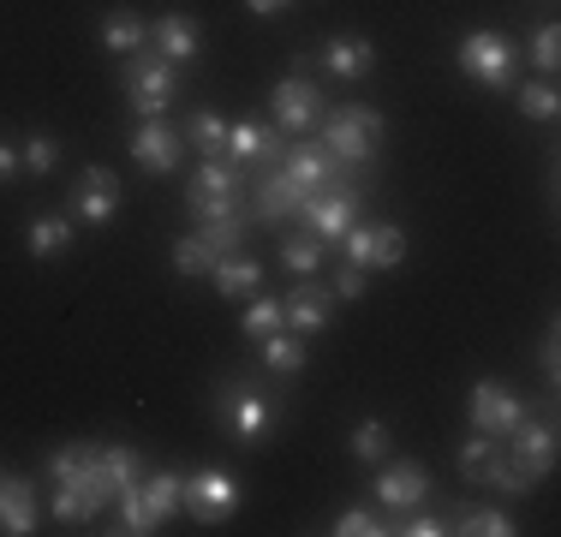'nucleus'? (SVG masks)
I'll return each instance as SVG.
<instances>
[{"instance_id":"obj_24","label":"nucleus","mask_w":561,"mask_h":537,"mask_svg":"<svg viewBox=\"0 0 561 537\" xmlns=\"http://www.w3.org/2000/svg\"><path fill=\"white\" fill-rule=\"evenodd\" d=\"M96 442H66V448L55 454V460H48V478L55 483H84L90 490V478H96Z\"/></svg>"},{"instance_id":"obj_35","label":"nucleus","mask_w":561,"mask_h":537,"mask_svg":"<svg viewBox=\"0 0 561 537\" xmlns=\"http://www.w3.org/2000/svg\"><path fill=\"white\" fill-rule=\"evenodd\" d=\"M514 102H519V114H526V119H556L561 114L556 84H514Z\"/></svg>"},{"instance_id":"obj_32","label":"nucleus","mask_w":561,"mask_h":537,"mask_svg":"<svg viewBox=\"0 0 561 537\" xmlns=\"http://www.w3.org/2000/svg\"><path fill=\"white\" fill-rule=\"evenodd\" d=\"M287 329V317H280V299H251V311H245V322H239V334L245 341H270V334H280Z\"/></svg>"},{"instance_id":"obj_39","label":"nucleus","mask_w":561,"mask_h":537,"mask_svg":"<svg viewBox=\"0 0 561 537\" xmlns=\"http://www.w3.org/2000/svg\"><path fill=\"white\" fill-rule=\"evenodd\" d=\"M24 168H31V173H48V168H55V161H60V144L55 138H48V132H36V138H24Z\"/></svg>"},{"instance_id":"obj_11","label":"nucleus","mask_w":561,"mask_h":537,"mask_svg":"<svg viewBox=\"0 0 561 537\" xmlns=\"http://www.w3.org/2000/svg\"><path fill=\"white\" fill-rule=\"evenodd\" d=\"M144 478V454L131 448V442H108V448L96 454V478H90V502L96 507H108L126 483H138Z\"/></svg>"},{"instance_id":"obj_9","label":"nucleus","mask_w":561,"mask_h":537,"mask_svg":"<svg viewBox=\"0 0 561 537\" xmlns=\"http://www.w3.org/2000/svg\"><path fill=\"white\" fill-rule=\"evenodd\" d=\"M346 263H358V268H389V263H400L407 258V233H400L394 221H382V227H346Z\"/></svg>"},{"instance_id":"obj_6","label":"nucleus","mask_w":561,"mask_h":537,"mask_svg":"<svg viewBox=\"0 0 561 537\" xmlns=\"http://www.w3.org/2000/svg\"><path fill=\"white\" fill-rule=\"evenodd\" d=\"M126 96L138 107V119H162V107L173 102V60L162 54H126Z\"/></svg>"},{"instance_id":"obj_14","label":"nucleus","mask_w":561,"mask_h":537,"mask_svg":"<svg viewBox=\"0 0 561 537\" xmlns=\"http://www.w3.org/2000/svg\"><path fill=\"white\" fill-rule=\"evenodd\" d=\"M317 114H323V96H317L311 78H299V72L280 78V84H275V126L280 132H311Z\"/></svg>"},{"instance_id":"obj_30","label":"nucleus","mask_w":561,"mask_h":537,"mask_svg":"<svg viewBox=\"0 0 561 537\" xmlns=\"http://www.w3.org/2000/svg\"><path fill=\"white\" fill-rule=\"evenodd\" d=\"M323 239L317 233H293V239H280V268H293V275H317V263H323Z\"/></svg>"},{"instance_id":"obj_15","label":"nucleus","mask_w":561,"mask_h":537,"mask_svg":"<svg viewBox=\"0 0 561 537\" xmlns=\"http://www.w3.org/2000/svg\"><path fill=\"white\" fill-rule=\"evenodd\" d=\"M507 460L526 466L531 478H543V472L556 466V424H531V419H519L514 430H507Z\"/></svg>"},{"instance_id":"obj_26","label":"nucleus","mask_w":561,"mask_h":537,"mask_svg":"<svg viewBox=\"0 0 561 537\" xmlns=\"http://www.w3.org/2000/svg\"><path fill=\"white\" fill-rule=\"evenodd\" d=\"M66 245H72V221H66V215H36L31 221V258L48 263V258H60Z\"/></svg>"},{"instance_id":"obj_27","label":"nucleus","mask_w":561,"mask_h":537,"mask_svg":"<svg viewBox=\"0 0 561 537\" xmlns=\"http://www.w3.org/2000/svg\"><path fill=\"white\" fill-rule=\"evenodd\" d=\"M478 478H484L496 495H526L531 483H538V478L526 472V466H514V460H507V454H490V460L478 466Z\"/></svg>"},{"instance_id":"obj_10","label":"nucleus","mask_w":561,"mask_h":537,"mask_svg":"<svg viewBox=\"0 0 561 537\" xmlns=\"http://www.w3.org/2000/svg\"><path fill=\"white\" fill-rule=\"evenodd\" d=\"M466 412H472V430H484V436H507V430L526 419V400H519L514 388H502V382H478L472 400H466Z\"/></svg>"},{"instance_id":"obj_13","label":"nucleus","mask_w":561,"mask_h":537,"mask_svg":"<svg viewBox=\"0 0 561 537\" xmlns=\"http://www.w3.org/2000/svg\"><path fill=\"white\" fill-rule=\"evenodd\" d=\"M180 144L185 132H173L168 119H138V132H131V161L150 173H173L180 168Z\"/></svg>"},{"instance_id":"obj_16","label":"nucleus","mask_w":561,"mask_h":537,"mask_svg":"<svg viewBox=\"0 0 561 537\" xmlns=\"http://www.w3.org/2000/svg\"><path fill=\"white\" fill-rule=\"evenodd\" d=\"M280 168H287V180L299 185L305 197H311V192H323V185H335V180H346V173H358V168H341V161L329 156L323 144H305V150H287V161H280Z\"/></svg>"},{"instance_id":"obj_12","label":"nucleus","mask_w":561,"mask_h":537,"mask_svg":"<svg viewBox=\"0 0 561 537\" xmlns=\"http://www.w3.org/2000/svg\"><path fill=\"white\" fill-rule=\"evenodd\" d=\"M114 209H119V173L114 168H84L78 173V185H72V215L78 221L108 227Z\"/></svg>"},{"instance_id":"obj_21","label":"nucleus","mask_w":561,"mask_h":537,"mask_svg":"<svg viewBox=\"0 0 561 537\" xmlns=\"http://www.w3.org/2000/svg\"><path fill=\"white\" fill-rule=\"evenodd\" d=\"M197 43H204V31H197L192 19H185V12H168V19H156V31H150V48L162 54V60H192L197 54Z\"/></svg>"},{"instance_id":"obj_40","label":"nucleus","mask_w":561,"mask_h":537,"mask_svg":"<svg viewBox=\"0 0 561 537\" xmlns=\"http://www.w3.org/2000/svg\"><path fill=\"white\" fill-rule=\"evenodd\" d=\"M531 60H538V72H556L561 66V31L556 24H543V31L531 36Z\"/></svg>"},{"instance_id":"obj_5","label":"nucleus","mask_w":561,"mask_h":537,"mask_svg":"<svg viewBox=\"0 0 561 537\" xmlns=\"http://www.w3.org/2000/svg\"><path fill=\"white\" fill-rule=\"evenodd\" d=\"M454 60H460V72H466V78H478V84H490V90H514V60H519V48L507 43L502 31H472L460 48H454Z\"/></svg>"},{"instance_id":"obj_46","label":"nucleus","mask_w":561,"mask_h":537,"mask_svg":"<svg viewBox=\"0 0 561 537\" xmlns=\"http://www.w3.org/2000/svg\"><path fill=\"white\" fill-rule=\"evenodd\" d=\"M245 7H251V12H280L287 0H245Z\"/></svg>"},{"instance_id":"obj_38","label":"nucleus","mask_w":561,"mask_h":537,"mask_svg":"<svg viewBox=\"0 0 561 537\" xmlns=\"http://www.w3.org/2000/svg\"><path fill=\"white\" fill-rule=\"evenodd\" d=\"M389 526H382L377 507H346V514L335 519V537H382Z\"/></svg>"},{"instance_id":"obj_42","label":"nucleus","mask_w":561,"mask_h":537,"mask_svg":"<svg viewBox=\"0 0 561 537\" xmlns=\"http://www.w3.org/2000/svg\"><path fill=\"white\" fill-rule=\"evenodd\" d=\"M490 454H496V448H490V436H484V430H478V436H472V442H466V448H460V472H466V478H478V466H484Z\"/></svg>"},{"instance_id":"obj_41","label":"nucleus","mask_w":561,"mask_h":537,"mask_svg":"<svg viewBox=\"0 0 561 537\" xmlns=\"http://www.w3.org/2000/svg\"><path fill=\"white\" fill-rule=\"evenodd\" d=\"M335 299H365V268H358V263L335 268Z\"/></svg>"},{"instance_id":"obj_43","label":"nucleus","mask_w":561,"mask_h":537,"mask_svg":"<svg viewBox=\"0 0 561 537\" xmlns=\"http://www.w3.org/2000/svg\"><path fill=\"white\" fill-rule=\"evenodd\" d=\"M400 532H407V537H443L448 526H443V519H436V514H412V519H407V526H400Z\"/></svg>"},{"instance_id":"obj_44","label":"nucleus","mask_w":561,"mask_h":537,"mask_svg":"<svg viewBox=\"0 0 561 537\" xmlns=\"http://www.w3.org/2000/svg\"><path fill=\"white\" fill-rule=\"evenodd\" d=\"M12 173H19V150H12V144H0V185H7Z\"/></svg>"},{"instance_id":"obj_8","label":"nucleus","mask_w":561,"mask_h":537,"mask_svg":"<svg viewBox=\"0 0 561 537\" xmlns=\"http://www.w3.org/2000/svg\"><path fill=\"white\" fill-rule=\"evenodd\" d=\"M216 412H221V424H227V436H239V442H263V430H270V407H263L251 388H239L233 376H221V388H216Z\"/></svg>"},{"instance_id":"obj_4","label":"nucleus","mask_w":561,"mask_h":537,"mask_svg":"<svg viewBox=\"0 0 561 537\" xmlns=\"http://www.w3.org/2000/svg\"><path fill=\"white\" fill-rule=\"evenodd\" d=\"M239 192H245V168L227 161V156H209L204 168L192 173V185H185V204H192L197 221H216V215L239 209Z\"/></svg>"},{"instance_id":"obj_1","label":"nucleus","mask_w":561,"mask_h":537,"mask_svg":"<svg viewBox=\"0 0 561 537\" xmlns=\"http://www.w3.org/2000/svg\"><path fill=\"white\" fill-rule=\"evenodd\" d=\"M180 495H185V472H156V478H138L119 490V526L126 537H150L162 532L173 514H180Z\"/></svg>"},{"instance_id":"obj_33","label":"nucleus","mask_w":561,"mask_h":537,"mask_svg":"<svg viewBox=\"0 0 561 537\" xmlns=\"http://www.w3.org/2000/svg\"><path fill=\"white\" fill-rule=\"evenodd\" d=\"M96 514H102V507L90 502L84 483H60V490H55V519H60V526H84V519H96Z\"/></svg>"},{"instance_id":"obj_3","label":"nucleus","mask_w":561,"mask_h":537,"mask_svg":"<svg viewBox=\"0 0 561 537\" xmlns=\"http://www.w3.org/2000/svg\"><path fill=\"white\" fill-rule=\"evenodd\" d=\"M358 204H365V192H358V173H346V180L323 185V192H311L299 204V221L305 233H317L323 245H335V239H346V227L358 221Z\"/></svg>"},{"instance_id":"obj_25","label":"nucleus","mask_w":561,"mask_h":537,"mask_svg":"<svg viewBox=\"0 0 561 537\" xmlns=\"http://www.w3.org/2000/svg\"><path fill=\"white\" fill-rule=\"evenodd\" d=\"M263 370L270 376H299L305 370V341L293 329H280V334H270L263 341Z\"/></svg>"},{"instance_id":"obj_18","label":"nucleus","mask_w":561,"mask_h":537,"mask_svg":"<svg viewBox=\"0 0 561 537\" xmlns=\"http://www.w3.org/2000/svg\"><path fill=\"white\" fill-rule=\"evenodd\" d=\"M299 204H305V192L287 180V168H263V185H257V204H251V215H257V221H270V227H280L287 215H299Z\"/></svg>"},{"instance_id":"obj_22","label":"nucleus","mask_w":561,"mask_h":537,"mask_svg":"<svg viewBox=\"0 0 561 537\" xmlns=\"http://www.w3.org/2000/svg\"><path fill=\"white\" fill-rule=\"evenodd\" d=\"M323 72L335 78H365L370 66H377V48H370V36H335V43H323Z\"/></svg>"},{"instance_id":"obj_36","label":"nucleus","mask_w":561,"mask_h":537,"mask_svg":"<svg viewBox=\"0 0 561 537\" xmlns=\"http://www.w3.org/2000/svg\"><path fill=\"white\" fill-rule=\"evenodd\" d=\"M353 454H358L365 466H382V454H389V424H382V419H365V424L353 430Z\"/></svg>"},{"instance_id":"obj_45","label":"nucleus","mask_w":561,"mask_h":537,"mask_svg":"<svg viewBox=\"0 0 561 537\" xmlns=\"http://www.w3.org/2000/svg\"><path fill=\"white\" fill-rule=\"evenodd\" d=\"M543 370H550V382L561 376V353H556V329H550V341H543Z\"/></svg>"},{"instance_id":"obj_34","label":"nucleus","mask_w":561,"mask_h":537,"mask_svg":"<svg viewBox=\"0 0 561 537\" xmlns=\"http://www.w3.org/2000/svg\"><path fill=\"white\" fill-rule=\"evenodd\" d=\"M448 532H466V537H507L514 532V519L502 514V507H460V526Z\"/></svg>"},{"instance_id":"obj_29","label":"nucleus","mask_w":561,"mask_h":537,"mask_svg":"<svg viewBox=\"0 0 561 537\" xmlns=\"http://www.w3.org/2000/svg\"><path fill=\"white\" fill-rule=\"evenodd\" d=\"M144 19L138 12H108V24H102V48H114V54H138L144 48Z\"/></svg>"},{"instance_id":"obj_31","label":"nucleus","mask_w":561,"mask_h":537,"mask_svg":"<svg viewBox=\"0 0 561 537\" xmlns=\"http://www.w3.org/2000/svg\"><path fill=\"white\" fill-rule=\"evenodd\" d=\"M185 138H192L197 144V156H227V119L221 114H192V119H185Z\"/></svg>"},{"instance_id":"obj_19","label":"nucleus","mask_w":561,"mask_h":537,"mask_svg":"<svg viewBox=\"0 0 561 537\" xmlns=\"http://www.w3.org/2000/svg\"><path fill=\"white\" fill-rule=\"evenodd\" d=\"M280 317H287L293 334H317L329 317H335V293H329V287H299V293H287Z\"/></svg>"},{"instance_id":"obj_23","label":"nucleus","mask_w":561,"mask_h":537,"mask_svg":"<svg viewBox=\"0 0 561 537\" xmlns=\"http://www.w3.org/2000/svg\"><path fill=\"white\" fill-rule=\"evenodd\" d=\"M209 275H216L221 299H257V287H263V263L257 258H239V251H227Z\"/></svg>"},{"instance_id":"obj_2","label":"nucleus","mask_w":561,"mask_h":537,"mask_svg":"<svg viewBox=\"0 0 561 537\" xmlns=\"http://www.w3.org/2000/svg\"><path fill=\"white\" fill-rule=\"evenodd\" d=\"M377 144H382V114H377V107H365V102H341L335 114L323 119V150L335 156L341 168L365 173L370 156H377Z\"/></svg>"},{"instance_id":"obj_28","label":"nucleus","mask_w":561,"mask_h":537,"mask_svg":"<svg viewBox=\"0 0 561 537\" xmlns=\"http://www.w3.org/2000/svg\"><path fill=\"white\" fill-rule=\"evenodd\" d=\"M216 263H221V251L209 245L204 233H185V239H173V268H180V275H209Z\"/></svg>"},{"instance_id":"obj_20","label":"nucleus","mask_w":561,"mask_h":537,"mask_svg":"<svg viewBox=\"0 0 561 537\" xmlns=\"http://www.w3.org/2000/svg\"><path fill=\"white\" fill-rule=\"evenodd\" d=\"M0 532H7V537L36 532V490H31V478H0Z\"/></svg>"},{"instance_id":"obj_7","label":"nucleus","mask_w":561,"mask_h":537,"mask_svg":"<svg viewBox=\"0 0 561 537\" xmlns=\"http://www.w3.org/2000/svg\"><path fill=\"white\" fill-rule=\"evenodd\" d=\"M180 507H192V514L204 519V526H221V519L239 507V478H233V472H221V466H209V472L185 478Z\"/></svg>"},{"instance_id":"obj_17","label":"nucleus","mask_w":561,"mask_h":537,"mask_svg":"<svg viewBox=\"0 0 561 537\" xmlns=\"http://www.w3.org/2000/svg\"><path fill=\"white\" fill-rule=\"evenodd\" d=\"M431 495V472L419 460H394V466H377V502L382 507H419Z\"/></svg>"},{"instance_id":"obj_37","label":"nucleus","mask_w":561,"mask_h":537,"mask_svg":"<svg viewBox=\"0 0 561 537\" xmlns=\"http://www.w3.org/2000/svg\"><path fill=\"white\" fill-rule=\"evenodd\" d=\"M204 239L221 251V258H227V251H239V239H245V215L233 209V215H216V221H204Z\"/></svg>"}]
</instances>
